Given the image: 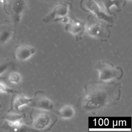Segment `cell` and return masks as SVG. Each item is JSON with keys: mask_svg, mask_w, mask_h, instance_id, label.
<instances>
[{"mask_svg": "<svg viewBox=\"0 0 132 132\" xmlns=\"http://www.w3.org/2000/svg\"><path fill=\"white\" fill-rule=\"evenodd\" d=\"M106 12L111 15H116L111 9L114 8L117 12L121 11L122 8L124 7L126 4V0H101Z\"/></svg>", "mask_w": 132, "mask_h": 132, "instance_id": "obj_12", "label": "cell"}, {"mask_svg": "<svg viewBox=\"0 0 132 132\" xmlns=\"http://www.w3.org/2000/svg\"><path fill=\"white\" fill-rule=\"evenodd\" d=\"M121 94V85L114 81L92 80L86 83L78 106L84 112L97 113L116 104Z\"/></svg>", "mask_w": 132, "mask_h": 132, "instance_id": "obj_1", "label": "cell"}, {"mask_svg": "<svg viewBox=\"0 0 132 132\" xmlns=\"http://www.w3.org/2000/svg\"><path fill=\"white\" fill-rule=\"evenodd\" d=\"M3 4L4 11L11 18L15 28L27 10V0H7Z\"/></svg>", "mask_w": 132, "mask_h": 132, "instance_id": "obj_4", "label": "cell"}, {"mask_svg": "<svg viewBox=\"0 0 132 132\" xmlns=\"http://www.w3.org/2000/svg\"><path fill=\"white\" fill-rule=\"evenodd\" d=\"M3 119L6 120L7 121L12 122L16 120H22L23 118V115L18 113H7L2 117Z\"/></svg>", "mask_w": 132, "mask_h": 132, "instance_id": "obj_15", "label": "cell"}, {"mask_svg": "<svg viewBox=\"0 0 132 132\" xmlns=\"http://www.w3.org/2000/svg\"><path fill=\"white\" fill-rule=\"evenodd\" d=\"M12 34V27L8 21L0 23V44L7 43L11 39Z\"/></svg>", "mask_w": 132, "mask_h": 132, "instance_id": "obj_13", "label": "cell"}, {"mask_svg": "<svg viewBox=\"0 0 132 132\" xmlns=\"http://www.w3.org/2000/svg\"><path fill=\"white\" fill-rule=\"evenodd\" d=\"M95 69L98 72V80L103 81L120 79L124 74L122 68L116 67L107 61H98L95 64Z\"/></svg>", "mask_w": 132, "mask_h": 132, "instance_id": "obj_5", "label": "cell"}, {"mask_svg": "<svg viewBox=\"0 0 132 132\" xmlns=\"http://www.w3.org/2000/svg\"><path fill=\"white\" fill-rule=\"evenodd\" d=\"M112 26L91 14L88 15L85 22V32L91 37L105 42L110 37L111 31L109 28Z\"/></svg>", "mask_w": 132, "mask_h": 132, "instance_id": "obj_2", "label": "cell"}, {"mask_svg": "<svg viewBox=\"0 0 132 132\" xmlns=\"http://www.w3.org/2000/svg\"><path fill=\"white\" fill-rule=\"evenodd\" d=\"M19 91L14 90L12 89L9 88L4 83L0 82V92H4L7 93H15Z\"/></svg>", "mask_w": 132, "mask_h": 132, "instance_id": "obj_17", "label": "cell"}, {"mask_svg": "<svg viewBox=\"0 0 132 132\" xmlns=\"http://www.w3.org/2000/svg\"><path fill=\"white\" fill-rule=\"evenodd\" d=\"M11 65V62L10 61H4L0 63V75L5 72Z\"/></svg>", "mask_w": 132, "mask_h": 132, "instance_id": "obj_18", "label": "cell"}, {"mask_svg": "<svg viewBox=\"0 0 132 132\" xmlns=\"http://www.w3.org/2000/svg\"><path fill=\"white\" fill-rule=\"evenodd\" d=\"M75 113V109L70 105H65L62 106L56 112V114L58 117L65 120L72 119L74 116Z\"/></svg>", "mask_w": 132, "mask_h": 132, "instance_id": "obj_14", "label": "cell"}, {"mask_svg": "<svg viewBox=\"0 0 132 132\" xmlns=\"http://www.w3.org/2000/svg\"><path fill=\"white\" fill-rule=\"evenodd\" d=\"M80 7L85 12H90L95 17L112 25L116 15L107 13L94 0H80Z\"/></svg>", "mask_w": 132, "mask_h": 132, "instance_id": "obj_7", "label": "cell"}, {"mask_svg": "<svg viewBox=\"0 0 132 132\" xmlns=\"http://www.w3.org/2000/svg\"><path fill=\"white\" fill-rule=\"evenodd\" d=\"M30 127L35 130H49L57 121V117L52 111L33 109L30 113Z\"/></svg>", "mask_w": 132, "mask_h": 132, "instance_id": "obj_3", "label": "cell"}, {"mask_svg": "<svg viewBox=\"0 0 132 132\" xmlns=\"http://www.w3.org/2000/svg\"><path fill=\"white\" fill-rule=\"evenodd\" d=\"M0 107H1V105H0Z\"/></svg>", "mask_w": 132, "mask_h": 132, "instance_id": "obj_20", "label": "cell"}, {"mask_svg": "<svg viewBox=\"0 0 132 132\" xmlns=\"http://www.w3.org/2000/svg\"><path fill=\"white\" fill-rule=\"evenodd\" d=\"M64 25L65 30L73 35L76 40L81 39L85 32V22L74 16L70 15L69 20Z\"/></svg>", "mask_w": 132, "mask_h": 132, "instance_id": "obj_9", "label": "cell"}, {"mask_svg": "<svg viewBox=\"0 0 132 132\" xmlns=\"http://www.w3.org/2000/svg\"><path fill=\"white\" fill-rule=\"evenodd\" d=\"M36 48L32 45L23 44L18 46L15 50L14 55L15 58L21 61L29 59L36 52Z\"/></svg>", "mask_w": 132, "mask_h": 132, "instance_id": "obj_10", "label": "cell"}, {"mask_svg": "<svg viewBox=\"0 0 132 132\" xmlns=\"http://www.w3.org/2000/svg\"><path fill=\"white\" fill-rule=\"evenodd\" d=\"M73 0H62L57 3L52 10L43 19L44 23L62 22L70 15Z\"/></svg>", "mask_w": 132, "mask_h": 132, "instance_id": "obj_6", "label": "cell"}, {"mask_svg": "<svg viewBox=\"0 0 132 132\" xmlns=\"http://www.w3.org/2000/svg\"><path fill=\"white\" fill-rule=\"evenodd\" d=\"M29 106L33 109L48 111H53L55 109L54 103L42 91L35 92Z\"/></svg>", "mask_w": 132, "mask_h": 132, "instance_id": "obj_8", "label": "cell"}, {"mask_svg": "<svg viewBox=\"0 0 132 132\" xmlns=\"http://www.w3.org/2000/svg\"><path fill=\"white\" fill-rule=\"evenodd\" d=\"M8 79L12 84H18L21 80V76L18 72H12L9 74Z\"/></svg>", "mask_w": 132, "mask_h": 132, "instance_id": "obj_16", "label": "cell"}, {"mask_svg": "<svg viewBox=\"0 0 132 132\" xmlns=\"http://www.w3.org/2000/svg\"><path fill=\"white\" fill-rule=\"evenodd\" d=\"M12 103L11 107L13 109L17 112L20 111V108L25 105H29L31 100V98L28 97L24 93L18 92L14 93Z\"/></svg>", "mask_w": 132, "mask_h": 132, "instance_id": "obj_11", "label": "cell"}, {"mask_svg": "<svg viewBox=\"0 0 132 132\" xmlns=\"http://www.w3.org/2000/svg\"><path fill=\"white\" fill-rule=\"evenodd\" d=\"M128 1H131V0H128Z\"/></svg>", "mask_w": 132, "mask_h": 132, "instance_id": "obj_19", "label": "cell"}]
</instances>
